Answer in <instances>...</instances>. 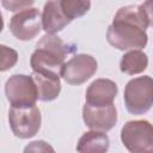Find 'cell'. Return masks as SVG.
I'll return each mask as SVG.
<instances>
[{
    "mask_svg": "<svg viewBox=\"0 0 153 153\" xmlns=\"http://www.w3.org/2000/svg\"><path fill=\"white\" fill-rule=\"evenodd\" d=\"M121 141L131 153H153V124L146 120L128 121L121 129Z\"/></svg>",
    "mask_w": 153,
    "mask_h": 153,
    "instance_id": "obj_4",
    "label": "cell"
},
{
    "mask_svg": "<svg viewBox=\"0 0 153 153\" xmlns=\"http://www.w3.org/2000/svg\"><path fill=\"white\" fill-rule=\"evenodd\" d=\"M76 45L67 43L59 36L45 33L36 44L30 57V66L33 72L61 76L66 57L76 51Z\"/></svg>",
    "mask_w": 153,
    "mask_h": 153,
    "instance_id": "obj_2",
    "label": "cell"
},
{
    "mask_svg": "<svg viewBox=\"0 0 153 153\" xmlns=\"http://www.w3.org/2000/svg\"><path fill=\"white\" fill-rule=\"evenodd\" d=\"M82 120L91 130L106 133L117 123V110L114 103L106 106H92L85 103L82 108Z\"/></svg>",
    "mask_w": 153,
    "mask_h": 153,
    "instance_id": "obj_9",
    "label": "cell"
},
{
    "mask_svg": "<svg viewBox=\"0 0 153 153\" xmlns=\"http://www.w3.org/2000/svg\"><path fill=\"white\" fill-rule=\"evenodd\" d=\"M5 94L11 106L25 108L36 105L38 90L32 75L13 74L5 82Z\"/></svg>",
    "mask_w": 153,
    "mask_h": 153,
    "instance_id": "obj_5",
    "label": "cell"
},
{
    "mask_svg": "<svg viewBox=\"0 0 153 153\" xmlns=\"http://www.w3.org/2000/svg\"><path fill=\"white\" fill-rule=\"evenodd\" d=\"M124 105L133 115H143L153 105V78L143 75L129 80L123 93Z\"/></svg>",
    "mask_w": 153,
    "mask_h": 153,
    "instance_id": "obj_3",
    "label": "cell"
},
{
    "mask_svg": "<svg viewBox=\"0 0 153 153\" xmlns=\"http://www.w3.org/2000/svg\"><path fill=\"white\" fill-rule=\"evenodd\" d=\"M147 26L148 22L141 6L121 7L108 27L106 41L118 50H141L148 42Z\"/></svg>",
    "mask_w": 153,
    "mask_h": 153,
    "instance_id": "obj_1",
    "label": "cell"
},
{
    "mask_svg": "<svg viewBox=\"0 0 153 153\" xmlns=\"http://www.w3.org/2000/svg\"><path fill=\"white\" fill-rule=\"evenodd\" d=\"M61 7L66 17L72 22L90 11L91 0H61Z\"/></svg>",
    "mask_w": 153,
    "mask_h": 153,
    "instance_id": "obj_15",
    "label": "cell"
},
{
    "mask_svg": "<svg viewBox=\"0 0 153 153\" xmlns=\"http://www.w3.org/2000/svg\"><path fill=\"white\" fill-rule=\"evenodd\" d=\"M148 67V57L140 49L130 50L126 53L120 62L121 72L128 75H135L143 73Z\"/></svg>",
    "mask_w": 153,
    "mask_h": 153,
    "instance_id": "obj_14",
    "label": "cell"
},
{
    "mask_svg": "<svg viewBox=\"0 0 153 153\" xmlns=\"http://www.w3.org/2000/svg\"><path fill=\"white\" fill-rule=\"evenodd\" d=\"M8 122L12 133L17 137L30 139L35 136L41 128V111L36 105L25 108L11 106L8 111Z\"/></svg>",
    "mask_w": 153,
    "mask_h": 153,
    "instance_id": "obj_6",
    "label": "cell"
},
{
    "mask_svg": "<svg viewBox=\"0 0 153 153\" xmlns=\"http://www.w3.org/2000/svg\"><path fill=\"white\" fill-rule=\"evenodd\" d=\"M118 93V87L110 79H96L86 90V103L92 106H106L114 103Z\"/></svg>",
    "mask_w": 153,
    "mask_h": 153,
    "instance_id": "obj_10",
    "label": "cell"
},
{
    "mask_svg": "<svg viewBox=\"0 0 153 153\" xmlns=\"http://www.w3.org/2000/svg\"><path fill=\"white\" fill-rule=\"evenodd\" d=\"M110 147V140L104 131L91 130L82 134L76 145V151L81 153L96 152L103 153L106 152Z\"/></svg>",
    "mask_w": 153,
    "mask_h": 153,
    "instance_id": "obj_13",
    "label": "cell"
},
{
    "mask_svg": "<svg viewBox=\"0 0 153 153\" xmlns=\"http://www.w3.org/2000/svg\"><path fill=\"white\" fill-rule=\"evenodd\" d=\"M97 60L88 54H76L68 60L61 71V78L69 85H81L96 74Z\"/></svg>",
    "mask_w": 153,
    "mask_h": 153,
    "instance_id": "obj_8",
    "label": "cell"
},
{
    "mask_svg": "<svg viewBox=\"0 0 153 153\" xmlns=\"http://www.w3.org/2000/svg\"><path fill=\"white\" fill-rule=\"evenodd\" d=\"M35 0H1V5L10 12H19L32 6Z\"/></svg>",
    "mask_w": 153,
    "mask_h": 153,
    "instance_id": "obj_17",
    "label": "cell"
},
{
    "mask_svg": "<svg viewBox=\"0 0 153 153\" xmlns=\"http://www.w3.org/2000/svg\"><path fill=\"white\" fill-rule=\"evenodd\" d=\"M68 24H71V20L62 11L61 0H47L42 12V27L45 33L55 35Z\"/></svg>",
    "mask_w": 153,
    "mask_h": 153,
    "instance_id": "obj_11",
    "label": "cell"
},
{
    "mask_svg": "<svg viewBox=\"0 0 153 153\" xmlns=\"http://www.w3.org/2000/svg\"><path fill=\"white\" fill-rule=\"evenodd\" d=\"M48 151L54 152V148L43 140L33 141L24 148V152H48Z\"/></svg>",
    "mask_w": 153,
    "mask_h": 153,
    "instance_id": "obj_18",
    "label": "cell"
},
{
    "mask_svg": "<svg viewBox=\"0 0 153 153\" xmlns=\"http://www.w3.org/2000/svg\"><path fill=\"white\" fill-rule=\"evenodd\" d=\"M18 61V53L12 49L8 48L6 45H1V67L0 71L5 72L10 68H12Z\"/></svg>",
    "mask_w": 153,
    "mask_h": 153,
    "instance_id": "obj_16",
    "label": "cell"
},
{
    "mask_svg": "<svg viewBox=\"0 0 153 153\" xmlns=\"http://www.w3.org/2000/svg\"><path fill=\"white\" fill-rule=\"evenodd\" d=\"M42 27V16L38 8L29 7L13 14L10 19V31L19 41H31Z\"/></svg>",
    "mask_w": 153,
    "mask_h": 153,
    "instance_id": "obj_7",
    "label": "cell"
},
{
    "mask_svg": "<svg viewBox=\"0 0 153 153\" xmlns=\"http://www.w3.org/2000/svg\"><path fill=\"white\" fill-rule=\"evenodd\" d=\"M32 78L38 90V99L41 102H51L56 99L61 92V76L48 75L32 71Z\"/></svg>",
    "mask_w": 153,
    "mask_h": 153,
    "instance_id": "obj_12",
    "label": "cell"
},
{
    "mask_svg": "<svg viewBox=\"0 0 153 153\" xmlns=\"http://www.w3.org/2000/svg\"><path fill=\"white\" fill-rule=\"evenodd\" d=\"M141 8L143 10L147 22H148V26L153 27V0H146L142 5Z\"/></svg>",
    "mask_w": 153,
    "mask_h": 153,
    "instance_id": "obj_19",
    "label": "cell"
}]
</instances>
